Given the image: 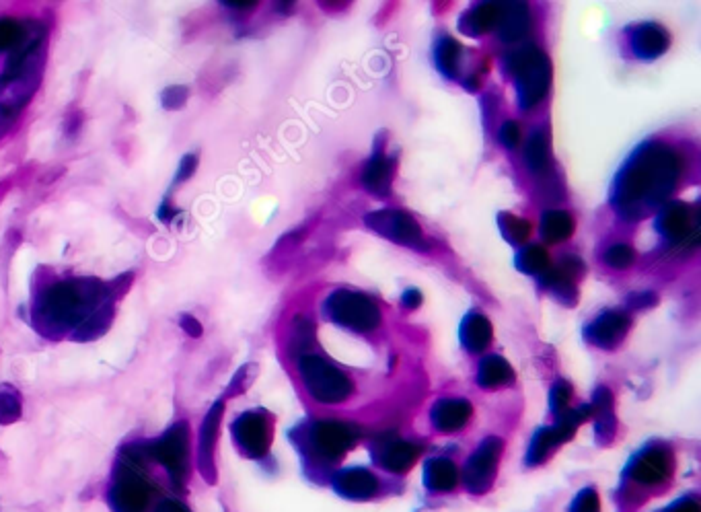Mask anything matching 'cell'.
<instances>
[{"instance_id": "obj_23", "label": "cell", "mask_w": 701, "mask_h": 512, "mask_svg": "<svg viewBox=\"0 0 701 512\" xmlns=\"http://www.w3.org/2000/svg\"><path fill=\"white\" fill-rule=\"evenodd\" d=\"M459 336H461V344L467 352L482 354L492 344V336H494L492 323L482 313H471L463 319Z\"/></svg>"}, {"instance_id": "obj_15", "label": "cell", "mask_w": 701, "mask_h": 512, "mask_svg": "<svg viewBox=\"0 0 701 512\" xmlns=\"http://www.w3.org/2000/svg\"><path fill=\"white\" fill-rule=\"evenodd\" d=\"M371 453L383 469L391 473H405L416 463L420 447L410 441H403V438L395 434H383L375 438Z\"/></svg>"}, {"instance_id": "obj_33", "label": "cell", "mask_w": 701, "mask_h": 512, "mask_svg": "<svg viewBox=\"0 0 701 512\" xmlns=\"http://www.w3.org/2000/svg\"><path fill=\"white\" fill-rule=\"evenodd\" d=\"M549 253L539 245H529L516 255V268L529 276H541L549 268Z\"/></svg>"}, {"instance_id": "obj_43", "label": "cell", "mask_w": 701, "mask_h": 512, "mask_svg": "<svg viewBox=\"0 0 701 512\" xmlns=\"http://www.w3.org/2000/svg\"><path fill=\"white\" fill-rule=\"evenodd\" d=\"M179 327H181L183 332H186L188 336H192V338H200V336L204 334L202 323H200L194 315H190V313H183V315L179 317Z\"/></svg>"}, {"instance_id": "obj_46", "label": "cell", "mask_w": 701, "mask_h": 512, "mask_svg": "<svg viewBox=\"0 0 701 512\" xmlns=\"http://www.w3.org/2000/svg\"><path fill=\"white\" fill-rule=\"evenodd\" d=\"M155 512H190V508L183 502H179V500H163L155 508Z\"/></svg>"}, {"instance_id": "obj_36", "label": "cell", "mask_w": 701, "mask_h": 512, "mask_svg": "<svg viewBox=\"0 0 701 512\" xmlns=\"http://www.w3.org/2000/svg\"><path fill=\"white\" fill-rule=\"evenodd\" d=\"M634 262H636V251H634V247L625 245V243L611 245L605 251V264L613 270H627L630 266H634Z\"/></svg>"}, {"instance_id": "obj_25", "label": "cell", "mask_w": 701, "mask_h": 512, "mask_svg": "<svg viewBox=\"0 0 701 512\" xmlns=\"http://www.w3.org/2000/svg\"><path fill=\"white\" fill-rule=\"evenodd\" d=\"M424 482L432 492H451L459 484V469L445 457L430 459L424 467Z\"/></svg>"}, {"instance_id": "obj_3", "label": "cell", "mask_w": 701, "mask_h": 512, "mask_svg": "<svg viewBox=\"0 0 701 512\" xmlns=\"http://www.w3.org/2000/svg\"><path fill=\"white\" fill-rule=\"evenodd\" d=\"M151 461L146 443L128 445L120 451L114 480L109 486V506L114 512H149L153 502V486L144 475Z\"/></svg>"}, {"instance_id": "obj_45", "label": "cell", "mask_w": 701, "mask_h": 512, "mask_svg": "<svg viewBox=\"0 0 701 512\" xmlns=\"http://www.w3.org/2000/svg\"><path fill=\"white\" fill-rule=\"evenodd\" d=\"M630 303L634 309H646V307H652L656 303V297L652 295V292H640V295H634L630 299Z\"/></svg>"}, {"instance_id": "obj_1", "label": "cell", "mask_w": 701, "mask_h": 512, "mask_svg": "<svg viewBox=\"0 0 701 512\" xmlns=\"http://www.w3.org/2000/svg\"><path fill=\"white\" fill-rule=\"evenodd\" d=\"M116 292L99 278H62L38 292L33 321L48 338L70 334L77 342L103 336L116 313Z\"/></svg>"}, {"instance_id": "obj_9", "label": "cell", "mask_w": 701, "mask_h": 512, "mask_svg": "<svg viewBox=\"0 0 701 512\" xmlns=\"http://www.w3.org/2000/svg\"><path fill=\"white\" fill-rule=\"evenodd\" d=\"M239 451L249 459H262L272 447V418L264 410L243 412L231 426Z\"/></svg>"}, {"instance_id": "obj_4", "label": "cell", "mask_w": 701, "mask_h": 512, "mask_svg": "<svg viewBox=\"0 0 701 512\" xmlns=\"http://www.w3.org/2000/svg\"><path fill=\"white\" fill-rule=\"evenodd\" d=\"M506 70L514 79L519 105L531 109L539 105L551 87V60L535 46H523L506 56Z\"/></svg>"}, {"instance_id": "obj_10", "label": "cell", "mask_w": 701, "mask_h": 512, "mask_svg": "<svg viewBox=\"0 0 701 512\" xmlns=\"http://www.w3.org/2000/svg\"><path fill=\"white\" fill-rule=\"evenodd\" d=\"M364 223L368 229H373L377 235H381L393 243L412 247V249L424 247L422 229L418 227L414 218L403 210H393V208L375 210V212L364 216Z\"/></svg>"}, {"instance_id": "obj_13", "label": "cell", "mask_w": 701, "mask_h": 512, "mask_svg": "<svg viewBox=\"0 0 701 512\" xmlns=\"http://www.w3.org/2000/svg\"><path fill=\"white\" fill-rule=\"evenodd\" d=\"M627 473L632 475V480L642 484V486H658L662 482H667L673 473V453L671 449L654 445L638 453Z\"/></svg>"}, {"instance_id": "obj_48", "label": "cell", "mask_w": 701, "mask_h": 512, "mask_svg": "<svg viewBox=\"0 0 701 512\" xmlns=\"http://www.w3.org/2000/svg\"><path fill=\"white\" fill-rule=\"evenodd\" d=\"M667 512H699V504L695 500H681L673 504Z\"/></svg>"}, {"instance_id": "obj_44", "label": "cell", "mask_w": 701, "mask_h": 512, "mask_svg": "<svg viewBox=\"0 0 701 512\" xmlns=\"http://www.w3.org/2000/svg\"><path fill=\"white\" fill-rule=\"evenodd\" d=\"M401 303H403V307H408V309H418L422 305V292L418 288H408L403 292Z\"/></svg>"}, {"instance_id": "obj_8", "label": "cell", "mask_w": 701, "mask_h": 512, "mask_svg": "<svg viewBox=\"0 0 701 512\" xmlns=\"http://www.w3.org/2000/svg\"><path fill=\"white\" fill-rule=\"evenodd\" d=\"M151 461L161 463L175 488H183L190 478V424L181 420L173 424L155 443L146 445Z\"/></svg>"}, {"instance_id": "obj_34", "label": "cell", "mask_w": 701, "mask_h": 512, "mask_svg": "<svg viewBox=\"0 0 701 512\" xmlns=\"http://www.w3.org/2000/svg\"><path fill=\"white\" fill-rule=\"evenodd\" d=\"M25 19L0 15V54H11L25 38Z\"/></svg>"}, {"instance_id": "obj_12", "label": "cell", "mask_w": 701, "mask_h": 512, "mask_svg": "<svg viewBox=\"0 0 701 512\" xmlns=\"http://www.w3.org/2000/svg\"><path fill=\"white\" fill-rule=\"evenodd\" d=\"M502 451H504V443L496 436L486 438V441L477 447V451L469 457L463 471V480L469 492L486 494L492 488Z\"/></svg>"}, {"instance_id": "obj_7", "label": "cell", "mask_w": 701, "mask_h": 512, "mask_svg": "<svg viewBox=\"0 0 701 512\" xmlns=\"http://www.w3.org/2000/svg\"><path fill=\"white\" fill-rule=\"evenodd\" d=\"M360 438V430L354 424L342 420H317L305 430V451L323 463L340 461Z\"/></svg>"}, {"instance_id": "obj_37", "label": "cell", "mask_w": 701, "mask_h": 512, "mask_svg": "<svg viewBox=\"0 0 701 512\" xmlns=\"http://www.w3.org/2000/svg\"><path fill=\"white\" fill-rule=\"evenodd\" d=\"M570 399H572V385L568 381H558L551 387L549 393V408L558 418L570 410Z\"/></svg>"}, {"instance_id": "obj_11", "label": "cell", "mask_w": 701, "mask_h": 512, "mask_svg": "<svg viewBox=\"0 0 701 512\" xmlns=\"http://www.w3.org/2000/svg\"><path fill=\"white\" fill-rule=\"evenodd\" d=\"M656 229L675 245H695L699 239L697 210L685 202H667L658 212Z\"/></svg>"}, {"instance_id": "obj_21", "label": "cell", "mask_w": 701, "mask_h": 512, "mask_svg": "<svg viewBox=\"0 0 701 512\" xmlns=\"http://www.w3.org/2000/svg\"><path fill=\"white\" fill-rule=\"evenodd\" d=\"M590 418H595V432L601 445H607L613 441L617 432V418H615V399L607 387H599L593 401H590Z\"/></svg>"}, {"instance_id": "obj_18", "label": "cell", "mask_w": 701, "mask_h": 512, "mask_svg": "<svg viewBox=\"0 0 701 512\" xmlns=\"http://www.w3.org/2000/svg\"><path fill=\"white\" fill-rule=\"evenodd\" d=\"M498 38L506 44L521 42L531 31V13L525 3H504L500 5L498 23H496Z\"/></svg>"}, {"instance_id": "obj_31", "label": "cell", "mask_w": 701, "mask_h": 512, "mask_svg": "<svg viewBox=\"0 0 701 512\" xmlns=\"http://www.w3.org/2000/svg\"><path fill=\"white\" fill-rule=\"evenodd\" d=\"M313 344H315V323L305 315L294 317L292 334H290L292 354H297V358H301L303 354H311L309 350L313 348Z\"/></svg>"}, {"instance_id": "obj_40", "label": "cell", "mask_w": 701, "mask_h": 512, "mask_svg": "<svg viewBox=\"0 0 701 512\" xmlns=\"http://www.w3.org/2000/svg\"><path fill=\"white\" fill-rule=\"evenodd\" d=\"M198 169V155L194 153H188V155H183L181 161H179V167L175 171V177H173V186H181V184H186V181L196 173Z\"/></svg>"}, {"instance_id": "obj_17", "label": "cell", "mask_w": 701, "mask_h": 512, "mask_svg": "<svg viewBox=\"0 0 701 512\" xmlns=\"http://www.w3.org/2000/svg\"><path fill=\"white\" fill-rule=\"evenodd\" d=\"M671 35L658 23H642L630 31V46L640 60H654L669 50Z\"/></svg>"}, {"instance_id": "obj_30", "label": "cell", "mask_w": 701, "mask_h": 512, "mask_svg": "<svg viewBox=\"0 0 701 512\" xmlns=\"http://www.w3.org/2000/svg\"><path fill=\"white\" fill-rule=\"evenodd\" d=\"M461 54H463V48L457 40L453 38H442L436 48H434V60H436V66L438 70L442 72V75L449 77V79H455L459 75V66H461Z\"/></svg>"}, {"instance_id": "obj_19", "label": "cell", "mask_w": 701, "mask_h": 512, "mask_svg": "<svg viewBox=\"0 0 701 512\" xmlns=\"http://www.w3.org/2000/svg\"><path fill=\"white\" fill-rule=\"evenodd\" d=\"M334 488L344 498L368 500L379 492V480L364 467H350V469L336 473Z\"/></svg>"}, {"instance_id": "obj_28", "label": "cell", "mask_w": 701, "mask_h": 512, "mask_svg": "<svg viewBox=\"0 0 701 512\" xmlns=\"http://www.w3.org/2000/svg\"><path fill=\"white\" fill-rule=\"evenodd\" d=\"M574 216L566 210H547L541 216V237L547 243H562L574 235Z\"/></svg>"}, {"instance_id": "obj_27", "label": "cell", "mask_w": 701, "mask_h": 512, "mask_svg": "<svg viewBox=\"0 0 701 512\" xmlns=\"http://www.w3.org/2000/svg\"><path fill=\"white\" fill-rule=\"evenodd\" d=\"M541 286L547 288L556 301L566 307H574L578 303V286L570 280L558 266H549L541 276H537Z\"/></svg>"}, {"instance_id": "obj_22", "label": "cell", "mask_w": 701, "mask_h": 512, "mask_svg": "<svg viewBox=\"0 0 701 512\" xmlns=\"http://www.w3.org/2000/svg\"><path fill=\"white\" fill-rule=\"evenodd\" d=\"M360 181L364 190L371 192L373 196H379V198L389 196L391 181H393V163L389 161V157L383 153H375L366 161Z\"/></svg>"}, {"instance_id": "obj_20", "label": "cell", "mask_w": 701, "mask_h": 512, "mask_svg": "<svg viewBox=\"0 0 701 512\" xmlns=\"http://www.w3.org/2000/svg\"><path fill=\"white\" fill-rule=\"evenodd\" d=\"M471 414L473 408L467 399H440L430 412V420L440 432H457L469 422Z\"/></svg>"}, {"instance_id": "obj_47", "label": "cell", "mask_w": 701, "mask_h": 512, "mask_svg": "<svg viewBox=\"0 0 701 512\" xmlns=\"http://www.w3.org/2000/svg\"><path fill=\"white\" fill-rule=\"evenodd\" d=\"M177 214H179V210L171 206L169 198H167V200L161 204V208H159V212H157V216H159V221H161V223H171Z\"/></svg>"}, {"instance_id": "obj_5", "label": "cell", "mask_w": 701, "mask_h": 512, "mask_svg": "<svg viewBox=\"0 0 701 512\" xmlns=\"http://www.w3.org/2000/svg\"><path fill=\"white\" fill-rule=\"evenodd\" d=\"M299 373L307 393L319 404H342L354 391V383L346 373L315 354L299 358Z\"/></svg>"}, {"instance_id": "obj_42", "label": "cell", "mask_w": 701, "mask_h": 512, "mask_svg": "<svg viewBox=\"0 0 701 512\" xmlns=\"http://www.w3.org/2000/svg\"><path fill=\"white\" fill-rule=\"evenodd\" d=\"M498 138L506 146V149H516V146H519V142H521V126H519V122H514V120L504 122L500 126Z\"/></svg>"}, {"instance_id": "obj_38", "label": "cell", "mask_w": 701, "mask_h": 512, "mask_svg": "<svg viewBox=\"0 0 701 512\" xmlns=\"http://www.w3.org/2000/svg\"><path fill=\"white\" fill-rule=\"evenodd\" d=\"M188 99H190V89L186 85H171L161 93V105L165 109H171V112L181 109L188 103Z\"/></svg>"}, {"instance_id": "obj_24", "label": "cell", "mask_w": 701, "mask_h": 512, "mask_svg": "<svg viewBox=\"0 0 701 512\" xmlns=\"http://www.w3.org/2000/svg\"><path fill=\"white\" fill-rule=\"evenodd\" d=\"M500 5L498 3H479L473 5L469 11H465L459 19V31L469 38H479L492 29H496L498 23Z\"/></svg>"}, {"instance_id": "obj_14", "label": "cell", "mask_w": 701, "mask_h": 512, "mask_svg": "<svg viewBox=\"0 0 701 512\" xmlns=\"http://www.w3.org/2000/svg\"><path fill=\"white\" fill-rule=\"evenodd\" d=\"M225 416V401L218 399L208 410L198 434V467L208 484L216 482V441Z\"/></svg>"}, {"instance_id": "obj_2", "label": "cell", "mask_w": 701, "mask_h": 512, "mask_svg": "<svg viewBox=\"0 0 701 512\" xmlns=\"http://www.w3.org/2000/svg\"><path fill=\"white\" fill-rule=\"evenodd\" d=\"M681 175V159L667 144L644 142L619 169L611 206L625 221H640L669 202Z\"/></svg>"}, {"instance_id": "obj_29", "label": "cell", "mask_w": 701, "mask_h": 512, "mask_svg": "<svg viewBox=\"0 0 701 512\" xmlns=\"http://www.w3.org/2000/svg\"><path fill=\"white\" fill-rule=\"evenodd\" d=\"M525 163L531 173L543 177L551 171V146L545 132H535L525 144Z\"/></svg>"}, {"instance_id": "obj_35", "label": "cell", "mask_w": 701, "mask_h": 512, "mask_svg": "<svg viewBox=\"0 0 701 512\" xmlns=\"http://www.w3.org/2000/svg\"><path fill=\"white\" fill-rule=\"evenodd\" d=\"M23 414L21 393L11 385H0V424H15Z\"/></svg>"}, {"instance_id": "obj_16", "label": "cell", "mask_w": 701, "mask_h": 512, "mask_svg": "<svg viewBox=\"0 0 701 512\" xmlns=\"http://www.w3.org/2000/svg\"><path fill=\"white\" fill-rule=\"evenodd\" d=\"M632 317L623 311H605L584 329V338L603 350H615L630 332Z\"/></svg>"}, {"instance_id": "obj_39", "label": "cell", "mask_w": 701, "mask_h": 512, "mask_svg": "<svg viewBox=\"0 0 701 512\" xmlns=\"http://www.w3.org/2000/svg\"><path fill=\"white\" fill-rule=\"evenodd\" d=\"M570 512H601L599 494L593 488H584L572 502Z\"/></svg>"}, {"instance_id": "obj_41", "label": "cell", "mask_w": 701, "mask_h": 512, "mask_svg": "<svg viewBox=\"0 0 701 512\" xmlns=\"http://www.w3.org/2000/svg\"><path fill=\"white\" fill-rule=\"evenodd\" d=\"M255 371H257L255 364H245V367H241V369L237 371V375L233 377V381H231V385H229L227 395L231 397V395H239V393H243V391H245V389L251 385V381H253V377H255Z\"/></svg>"}, {"instance_id": "obj_32", "label": "cell", "mask_w": 701, "mask_h": 512, "mask_svg": "<svg viewBox=\"0 0 701 512\" xmlns=\"http://www.w3.org/2000/svg\"><path fill=\"white\" fill-rule=\"evenodd\" d=\"M498 227H500L502 237L512 245H523L531 237V223L527 221V218H521L512 212L498 214Z\"/></svg>"}, {"instance_id": "obj_6", "label": "cell", "mask_w": 701, "mask_h": 512, "mask_svg": "<svg viewBox=\"0 0 701 512\" xmlns=\"http://www.w3.org/2000/svg\"><path fill=\"white\" fill-rule=\"evenodd\" d=\"M325 315L340 327L352 329L358 334H368L383 321L379 305L354 290H334L323 305Z\"/></svg>"}, {"instance_id": "obj_26", "label": "cell", "mask_w": 701, "mask_h": 512, "mask_svg": "<svg viewBox=\"0 0 701 512\" xmlns=\"http://www.w3.org/2000/svg\"><path fill=\"white\" fill-rule=\"evenodd\" d=\"M477 383H479V387H484V389L504 387V385L514 383V371L502 356L492 354L479 362Z\"/></svg>"}]
</instances>
